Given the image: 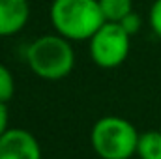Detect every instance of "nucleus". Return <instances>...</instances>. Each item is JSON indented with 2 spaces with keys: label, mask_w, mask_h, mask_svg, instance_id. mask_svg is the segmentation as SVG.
Here are the masks:
<instances>
[{
  "label": "nucleus",
  "mask_w": 161,
  "mask_h": 159,
  "mask_svg": "<svg viewBox=\"0 0 161 159\" xmlns=\"http://www.w3.org/2000/svg\"><path fill=\"white\" fill-rule=\"evenodd\" d=\"M148 23H150L152 32H154L158 38H161V0H154V4L150 6Z\"/></svg>",
  "instance_id": "10"
},
{
  "label": "nucleus",
  "mask_w": 161,
  "mask_h": 159,
  "mask_svg": "<svg viewBox=\"0 0 161 159\" xmlns=\"http://www.w3.org/2000/svg\"><path fill=\"white\" fill-rule=\"evenodd\" d=\"M8 122H9L8 107H6V103H0V137L9 129V127H8Z\"/></svg>",
  "instance_id": "12"
},
{
  "label": "nucleus",
  "mask_w": 161,
  "mask_h": 159,
  "mask_svg": "<svg viewBox=\"0 0 161 159\" xmlns=\"http://www.w3.org/2000/svg\"><path fill=\"white\" fill-rule=\"evenodd\" d=\"M26 64L43 80L66 79L75 68V51L71 41L60 34H45L26 49Z\"/></svg>",
  "instance_id": "2"
},
{
  "label": "nucleus",
  "mask_w": 161,
  "mask_h": 159,
  "mask_svg": "<svg viewBox=\"0 0 161 159\" xmlns=\"http://www.w3.org/2000/svg\"><path fill=\"white\" fill-rule=\"evenodd\" d=\"M131 36L118 23H105L90 40L88 51L96 66L103 69H114L127 60Z\"/></svg>",
  "instance_id": "4"
},
{
  "label": "nucleus",
  "mask_w": 161,
  "mask_h": 159,
  "mask_svg": "<svg viewBox=\"0 0 161 159\" xmlns=\"http://www.w3.org/2000/svg\"><path fill=\"white\" fill-rule=\"evenodd\" d=\"M118 25H120L129 36H135V34L141 30V17H139L135 11H131V13H129L122 23H118Z\"/></svg>",
  "instance_id": "11"
},
{
  "label": "nucleus",
  "mask_w": 161,
  "mask_h": 159,
  "mask_svg": "<svg viewBox=\"0 0 161 159\" xmlns=\"http://www.w3.org/2000/svg\"><path fill=\"white\" fill-rule=\"evenodd\" d=\"M137 156L141 159H161V131L150 129L139 135Z\"/></svg>",
  "instance_id": "7"
},
{
  "label": "nucleus",
  "mask_w": 161,
  "mask_h": 159,
  "mask_svg": "<svg viewBox=\"0 0 161 159\" xmlns=\"http://www.w3.org/2000/svg\"><path fill=\"white\" fill-rule=\"evenodd\" d=\"M139 131L122 116H103L90 131V144L101 159H129L137 154Z\"/></svg>",
  "instance_id": "3"
},
{
  "label": "nucleus",
  "mask_w": 161,
  "mask_h": 159,
  "mask_svg": "<svg viewBox=\"0 0 161 159\" xmlns=\"http://www.w3.org/2000/svg\"><path fill=\"white\" fill-rule=\"evenodd\" d=\"M15 94V79L11 71L0 64V103H8Z\"/></svg>",
  "instance_id": "9"
},
{
  "label": "nucleus",
  "mask_w": 161,
  "mask_h": 159,
  "mask_svg": "<svg viewBox=\"0 0 161 159\" xmlns=\"http://www.w3.org/2000/svg\"><path fill=\"white\" fill-rule=\"evenodd\" d=\"M30 17L28 0H0V38L21 32Z\"/></svg>",
  "instance_id": "6"
},
{
  "label": "nucleus",
  "mask_w": 161,
  "mask_h": 159,
  "mask_svg": "<svg viewBox=\"0 0 161 159\" xmlns=\"http://www.w3.org/2000/svg\"><path fill=\"white\" fill-rule=\"evenodd\" d=\"M0 159H41V146L30 131L9 127L0 137Z\"/></svg>",
  "instance_id": "5"
},
{
  "label": "nucleus",
  "mask_w": 161,
  "mask_h": 159,
  "mask_svg": "<svg viewBox=\"0 0 161 159\" xmlns=\"http://www.w3.org/2000/svg\"><path fill=\"white\" fill-rule=\"evenodd\" d=\"M51 23L69 41H88L103 25L99 0H53Z\"/></svg>",
  "instance_id": "1"
},
{
  "label": "nucleus",
  "mask_w": 161,
  "mask_h": 159,
  "mask_svg": "<svg viewBox=\"0 0 161 159\" xmlns=\"http://www.w3.org/2000/svg\"><path fill=\"white\" fill-rule=\"evenodd\" d=\"M99 8L105 17V23H122L133 11V2L131 0H99Z\"/></svg>",
  "instance_id": "8"
}]
</instances>
